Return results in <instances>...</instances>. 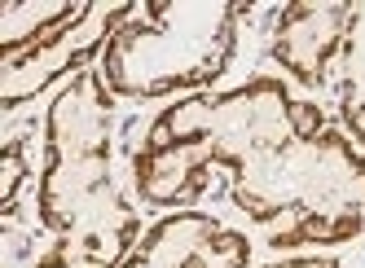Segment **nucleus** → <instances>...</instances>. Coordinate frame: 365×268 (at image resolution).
Masks as SVG:
<instances>
[{"label":"nucleus","instance_id":"7","mask_svg":"<svg viewBox=\"0 0 365 268\" xmlns=\"http://www.w3.org/2000/svg\"><path fill=\"white\" fill-rule=\"evenodd\" d=\"M84 14L80 0H9L0 9V58H18Z\"/></svg>","mask_w":365,"mask_h":268},{"label":"nucleus","instance_id":"6","mask_svg":"<svg viewBox=\"0 0 365 268\" xmlns=\"http://www.w3.org/2000/svg\"><path fill=\"white\" fill-rule=\"evenodd\" d=\"M352 5L344 0H295L273 22V62L299 88H322L330 62L344 53Z\"/></svg>","mask_w":365,"mask_h":268},{"label":"nucleus","instance_id":"4","mask_svg":"<svg viewBox=\"0 0 365 268\" xmlns=\"http://www.w3.org/2000/svg\"><path fill=\"white\" fill-rule=\"evenodd\" d=\"M137 14V5H84V14L66 22L62 31H53L48 40L22 48L18 58H0V110L14 115L22 101L40 97L53 84H71L75 75H84L93 58L106 53V44L115 40V31Z\"/></svg>","mask_w":365,"mask_h":268},{"label":"nucleus","instance_id":"1","mask_svg":"<svg viewBox=\"0 0 365 268\" xmlns=\"http://www.w3.org/2000/svg\"><path fill=\"white\" fill-rule=\"evenodd\" d=\"M212 168L229 172L247 220L273 225V251L344 247L365 233L361 145L273 75L172 101L133 154V185L150 207H185L207 194Z\"/></svg>","mask_w":365,"mask_h":268},{"label":"nucleus","instance_id":"8","mask_svg":"<svg viewBox=\"0 0 365 268\" xmlns=\"http://www.w3.org/2000/svg\"><path fill=\"white\" fill-rule=\"evenodd\" d=\"M339 119L365 154V5H352L348 40L339 53Z\"/></svg>","mask_w":365,"mask_h":268},{"label":"nucleus","instance_id":"2","mask_svg":"<svg viewBox=\"0 0 365 268\" xmlns=\"http://www.w3.org/2000/svg\"><path fill=\"white\" fill-rule=\"evenodd\" d=\"M40 229L53 233L31 268H119L141 242V211L115 185V93L101 71L58 88L44 115Z\"/></svg>","mask_w":365,"mask_h":268},{"label":"nucleus","instance_id":"5","mask_svg":"<svg viewBox=\"0 0 365 268\" xmlns=\"http://www.w3.org/2000/svg\"><path fill=\"white\" fill-rule=\"evenodd\" d=\"M247 233L220 225L207 211H172L154 220L119 268H247Z\"/></svg>","mask_w":365,"mask_h":268},{"label":"nucleus","instance_id":"9","mask_svg":"<svg viewBox=\"0 0 365 268\" xmlns=\"http://www.w3.org/2000/svg\"><path fill=\"white\" fill-rule=\"evenodd\" d=\"M0 172H5V180H0V207H5V216H14V211H18V194H22V185H27V176H31L27 137H9L5 154H0Z\"/></svg>","mask_w":365,"mask_h":268},{"label":"nucleus","instance_id":"10","mask_svg":"<svg viewBox=\"0 0 365 268\" xmlns=\"http://www.w3.org/2000/svg\"><path fill=\"white\" fill-rule=\"evenodd\" d=\"M259 268H339V259H326V255H291V259L259 264Z\"/></svg>","mask_w":365,"mask_h":268},{"label":"nucleus","instance_id":"3","mask_svg":"<svg viewBox=\"0 0 365 268\" xmlns=\"http://www.w3.org/2000/svg\"><path fill=\"white\" fill-rule=\"evenodd\" d=\"M251 5L233 0H145L101 53L115 97H168L207 88L238 53V22Z\"/></svg>","mask_w":365,"mask_h":268}]
</instances>
